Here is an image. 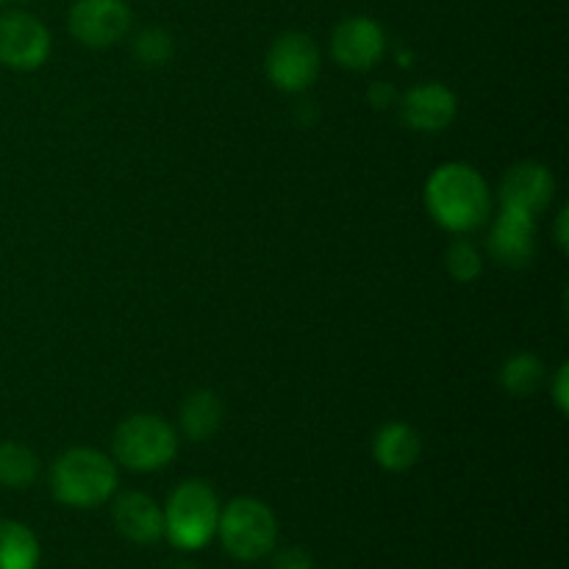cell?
Listing matches in <instances>:
<instances>
[{
    "label": "cell",
    "instance_id": "5bb4252c",
    "mask_svg": "<svg viewBox=\"0 0 569 569\" xmlns=\"http://www.w3.org/2000/svg\"><path fill=\"white\" fill-rule=\"evenodd\" d=\"M422 439L409 422H383L372 437V459L387 472H406L420 461Z\"/></svg>",
    "mask_w": 569,
    "mask_h": 569
},
{
    "label": "cell",
    "instance_id": "7c38bea8",
    "mask_svg": "<svg viewBox=\"0 0 569 569\" xmlns=\"http://www.w3.org/2000/svg\"><path fill=\"white\" fill-rule=\"evenodd\" d=\"M487 248L498 264L511 267V270L528 267L537 256V217L500 206V214L489 228Z\"/></svg>",
    "mask_w": 569,
    "mask_h": 569
},
{
    "label": "cell",
    "instance_id": "ba28073f",
    "mask_svg": "<svg viewBox=\"0 0 569 569\" xmlns=\"http://www.w3.org/2000/svg\"><path fill=\"white\" fill-rule=\"evenodd\" d=\"M50 31L28 11L0 14V64L17 72H31L48 61Z\"/></svg>",
    "mask_w": 569,
    "mask_h": 569
},
{
    "label": "cell",
    "instance_id": "d6986e66",
    "mask_svg": "<svg viewBox=\"0 0 569 569\" xmlns=\"http://www.w3.org/2000/svg\"><path fill=\"white\" fill-rule=\"evenodd\" d=\"M445 267H448V276L453 281L472 283L483 272V256L470 239H453L448 253H445Z\"/></svg>",
    "mask_w": 569,
    "mask_h": 569
},
{
    "label": "cell",
    "instance_id": "7402d4cb",
    "mask_svg": "<svg viewBox=\"0 0 569 569\" xmlns=\"http://www.w3.org/2000/svg\"><path fill=\"white\" fill-rule=\"evenodd\" d=\"M550 398H553L559 415H567L569 411V367L561 365L559 372H556L553 383H550Z\"/></svg>",
    "mask_w": 569,
    "mask_h": 569
},
{
    "label": "cell",
    "instance_id": "ac0fdd59",
    "mask_svg": "<svg viewBox=\"0 0 569 569\" xmlns=\"http://www.w3.org/2000/svg\"><path fill=\"white\" fill-rule=\"evenodd\" d=\"M500 383L509 395L515 398H531L539 387L545 383V365L539 356L533 353H515L511 359H506V365L500 367Z\"/></svg>",
    "mask_w": 569,
    "mask_h": 569
},
{
    "label": "cell",
    "instance_id": "8992f818",
    "mask_svg": "<svg viewBox=\"0 0 569 569\" xmlns=\"http://www.w3.org/2000/svg\"><path fill=\"white\" fill-rule=\"evenodd\" d=\"M322 56L315 39L303 31L281 33L270 44L264 59L267 78L276 89L287 94H300L311 89V83L320 78Z\"/></svg>",
    "mask_w": 569,
    "mask_h": 569
},
{
    "label": "cell",
    "instance_id": "d4e9b609",
    "mask_svg": "<svg viewBox=\"0 0 569 569\" xmlns=\"http://www.w3.org/2000/svg\"><path fill=\"white\" fill-rule=\"evenodd\" d=\"M0 3H3V0H0Z\"/></svg>",
    "mask_w": 569,
    "mask_h": 569
},
{
    "label": "cell",
    "instance_id": "9c48e42d",
    "mask_svg": "<svg viewBox=\"0 0 569 569\" xmlns=\"http://www.w3.org/2000/svg\"><path fill=\"white\" fill-rule=\"evenodd\" d=\"M387 53V33L372 17L356 14L339 22L331 37V56L339 67L367 72Z\"/></svg>",
    "mask_w": 569,
    "mask_h": 569
},
{
    "label": "cell",
    "instance_id": "30bf717a",
    "mask_svg": "<svg viewBox=\"0 0 569 569\" xmlns=\"http://www.w3.org/2000/svg\"><path fill=\"white\" fill-rule=\"evenodd\" d=\"M556 198V176L542 161H520L500 181V206L539 217Z\"/></svg>",
    "mask_w": 569,
    "mask_h": 569
},
{
    "label": "cell",
    "instance_id": "9a60e30c",
    "mask_svg": "<svg viewBox=\"0 0 569 569\" xmlns=\"http://www.w3.org/2000/svg\"><path fill=\"white\" fill-rule=\"evenodd\" d=\"M222 400L211 389H194L181 403V431L192 442H206L222 426Z\"/></svg>",
    "mask_w": 569,
    "mask_h": 569
},
{
    "label": "cell",
    "instance_id": "ffe728a7",
    "mask_svg": "<svg viewBox=\"0 0 569 569\" xmlns=\"http://www.w3.org/2000/svg\"><path fill=\"white\" fill-rule=\"evenodd\" d=\"M172 37L164 28H144L133 39V59L142 67H164L172 59Z\"/></svg>",
    "mask_w": 569,
    "mask_h": 569
},
{
    "label": "cell",
    "instance_id": "44dd1931",
    "mask_svg": "<svg viewBox=\"0 0 569 569\" xmlns=\"http://www.w3.org/2000/svg\"><path fill=\"white\" fill-rule=\"evenodd\" d=\"M272 569H315V561L303 548H283L272 556Z\"/></svg>",
    "mask_w": 569,
    "mask_h": 569
},
{
    "label": "cell",
    "instance_id": "cb8c5ba5",
    "mask_svg": "<svg viewBox=\"0 0 569 569\" xmlns=\"http://www.w3.org/2000/svg\"><path fill=\"white\" fill-rule=\"evenodd\" d=\"M567 222H569V209L565 206V209L559 211V217H556V228H553V233H556V244H559L561 253H567V250H569V231H567Z\"/></svg>",
    "mask_w": 569,
    "mask_h": 569
},
{
    "label": "cell",
    "instance_id": "603a6c76",
    "mask_svg": "<svg viewBox=\"0 0 569 569\" xmlns=\"http://www.w3.org/2000/svg\"><path fill=\"white\" fill-rule=\"evenodd\" d=\"M367 100H370V106H376L378 111H383L389 109V106L398 103V92H395L387 81H376L367 89Z\"/></svg>",
    "mask_w": 569,
    "mask_h": 569
},
{
    "label": "cell",
    "instance_id": "8fae6325",
    "mask_svg": "<svg viewBox=\"0 0 569 569\" xmlns=\"http://www.w3.org/2000/svg\"><path fill=\"white\" fill-rule=\"evenodd\" d=\"M400 120L417 133H439L459 114V98L448 83L426 81L411 87L398 103Z\"/></svg>",
    "mask_w": 569,
    "mask_h": 569
},
{
    "label": "cell",
    "instance_id": "52a82bcc",
    "mask_svg": "<svg viewBox=\"0 0 569 569\" xmlns=\"http://www.w3.org/2000/svg\"><path fill=\"white\" fill-rule=\"evenodd\" d=\"M131 6L126 0H76L67 14L72 39L87 48H111L131 31Z\"/></svg>",
    "mask_w": 569,
    "mask_h": 569
},
{
    "label": "cell",
    "instance_id": "5b68a950",
    "mask_svg": "<svg viewBox=\"0 0 569 569\" xmlns=\"http://www.w3.org/2000/svg\"><path fill=\"white\" fill-rule=\"evenodd\" d=\"M217 537L231 559L259 561L276 550L278 520L267 503L256 498H233L220 509Z\"/></svg>",
    "mask_w": 569,
    "mask_h": 569
},
{
    "label": "cell",
    "instance_id": "6da1fadb",
    "mask_svg": "<svg viewBox=\"0 0 569 569\" xmlns=\"http://www.w3.org/2000/svg\"><path fill=\"white\" fill-rule=\"evenodd\" d=\"M426 209L450 233L478 231L492 214V192L481 172L465 161H445L426 181Z\"/></svg>",
    "mask_w": 569,
    "mask_h": 569
},
{
    "label": "cell",
    "instance_id": "2e32d148",
    "mask_svg": "<svg viewBox=\"0 0 569 569\" xmlns=\"http://www.w3.org/2000/svg\"><path fill=\"white\" fill-rule=\"evenodd\" d=\"M39 539L17 520H0V569H37Z\"/></svg>",
    "mask_w": 569,
    "mask_h": 569
},
{
    "label": "cell",
    "instance_id": "4fadbf2b",
    "mask_svg": "<svg viewBox=\"0 0 569 569\" xmlns=\"http://www.w3.org/2000/svg\"><path fill=\"white\" fill-rule=\"evenodd\" d=\"M111 520L117 533L133 545H156L164 539V509L144 492L117 495Z\"/></svg>",
    "mask_w": 569,
    "mask_h": 569
},
{
    "label": "cell",
    "instance_id": "3957f363",
    "mask_svg": "<svg viewBox=\"0 0 569 569\" xmlns=\"http://www.w3.org/2000/svg\"><path fill=\"white\" fill-rule=\"evenodd\" d=\"M220 498L200 478L181 481L164 506V539L178 550H203L217 537Z\"/></svg>",
    "mask_w": 569,
    "mask_h": 569
},
{
    "label": "cell",
    "instance_id": "e0dca14e",
    "mask_svg": "<svg viewBox=\"0 0 569 569\" xmlns=\"http://www.w3.org/2000/svg\"><path fill=\"white\" fill-rule=\"evenodd\" d=\"M39 476V456L28 445L6 439L0 442V487L28 489Z\"/></svg>",
    "mask_w": 569,
    "mask_h": 569
},
{
    "label": "cell",
    "instance_id": "277c9868",
    "mask_svg": "<svg viewBox=\"0 0 569 569\" xmlns=\"http://www.w3.org/2000/svg\"><path fill=\"white\" fill-rule=\"evenodd\" d=\"M111 453L131 472H159L178 456V433L164 417L131 415L117 426Z\"/></svg>",
    "mask_w": 569,
    "mask_h": 569
},
{
    "label": "cell",
    "instance_id": "7a4b0ae2",
    "mask_svg": "<svg viewBox=\"0 0 569 569\" xmlns=\"http://www.w3.org/2000/svg\"><path fill=\"white\" fill-rule=\"evenodd\" d=\"M117 461L98 448H70L50 467V492L70 509H98L114 498Z\"/></svg>",
    "mask_w": 569,
    "mask_h": 569
}]
</instances>
